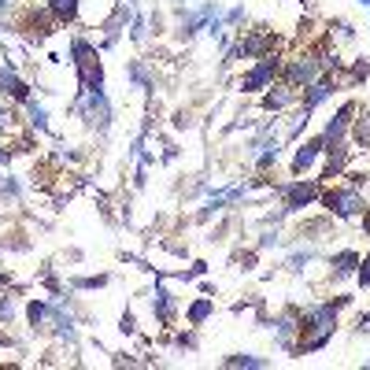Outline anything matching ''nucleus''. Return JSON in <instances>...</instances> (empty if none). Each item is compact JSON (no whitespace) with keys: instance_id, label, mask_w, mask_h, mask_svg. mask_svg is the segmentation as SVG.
<instances>
[{"instance_id":"f257e3e1","label":"nucleus","mask_w":370,"mask_h":370,"mask_svg":"<svg viewBox=\"0 0 370 370\" xmlns=\"http://www.w3.org/2000/svg\"><path fill=\"white\" fill-rule=\"evenodd\" d=\"M348 296H341L337 303H311L300 318V341L293 345V356H311V352L326 348L333 341V330H337V308H345Z\"/></svg>"},{"instance_id":"f03ea898","label":"nucleus","mask_w":370,"mask_h":370,"mask_svg":"<svg viewBox=\"0 0 370 370\" xmlns=\"http://www.w3.org/2000/svg\"><path fill=\"white\" fill-rule=\"evenodd\" d=\"M71 52H74V71H78V82L82 89H104V67H100V56L96 48L82 37L71 41Z\"/></svg>"},{"instance_id":"7ed1b4c3","label":"nucleus","mask_w":370,"mask_h":370,"mask_svg":"<svg viewBox=\"0 0 370 370\" xmlns=\"http://www.w3.org/2000/svg\"><path fill=\"white\" fill-rule=\"evenodd\" d=\"M278 74H282V59L274 52H267L245 71V78H241V93H263V89L274 86Z\"/></svg>"},{"instance_id":"20e7f679","label":"nucleus","mask_w":370,"mask_h":370,"mask_svg":"<svg viewBox=\"0 0 370 370\" xmlns=\"http://www.w3.org/2000/svg\"><path fill=\"white\" fill-rule=\"evenodd\" d=\"M318 200H323V207L330 215H337V219H356L366 207L356 185H348V189H323V192H318Z\"/></svg>"},{"instance_id":"39448f33","label":"nucleus","mask_w":370,"mask_h":370,"mask_svg":"<svg viewBox=\"0 0 370 370\" xmlns=\"http://www.w3.org/2000/svg\"><path fill=\"white\" fill-rule=\"evenodd\" d=\"M78 111H82V119H86L89 126H100V130H108V122H111V104H108L104 89H82V93H78Z\"/></svg>"},{"instance_id":"423d86ee","label":"nucleus","mask_w":370,"mask_h":370,"mask_svg":"<svg viewBox=\"0 0 370 370\" xmlns=\"http://www.w3.org/2000/svg\"><path fill=\"white\" fill-rule=\"evenodd\" d=\"M323 67H326V59H318V56H296L293 63L285 67V86H293V89H308L311 82H318L323 78Z\"/></svg>"},{"instance_id":"0eeeda50","label":"nucleus","mask_w":370,"mask_h":370,"mask_svg":"<svg viewBox=\"0 0 370 370\" xmlns=\"http://www.w3.org/2000/svg\"><path fill=\"white\" fill-rule=\"evenodd\" d=\"M356 111H359V104H356V100H348V104L337 108V115L326 122V130H323V144H326V149H330V144H341V141H345V134H348L352 119H356Z\"/></svg>"},{"instance_id":"6e6552de","label":"nucleus","mask_w":370,"mask_h":370,"mask_svg":"<svg viewBox=\"0 0 370 370\" xmlns=\"http://www.w3.org/2000/svg\"><path fill=\"white\" fill-rule=\"evenodd\" d=\"M318 182L311 178H303V182H293V185H285V212H303V207H311L318 200Z\"/></svg>"},{"instance_id":"1a4fd4ad","label":"nucleus","mask_w":370,"mask_h":370,"mask_svg":"<svg viewBox=\"0 0 370 370\" xmlns=\"http://www.w3.org/2000/svg\"><path fill=\"white\" fill-rule=\"evenodd\" d=\"M215 19H222L219 15V4H212V0H204L200 8H192L189 15H185V23H182V37L189 41L192 34H200V30H207Z\"/></svg>"},{"instance_id":"9d476101","label":"nucleus","mask_w":370,"mask_h":370,"mask_svg":"<svg viewBox=\"0 0 370 370\" xmlns=\"http://www.w3.org/2000/svg\"><path fill=\"white\" fill-rule=\"evenodd\" d=\"M0 96H8V100H19V104L34 100V96H30V86H26L11 67H0Z\"/></svg>"},{"instance_id":"9b49d317","label":"nucleus","mask_w":370,"mask_h":370,"mask_svg":"<svg viewBox=\"0 0 370 370\" xmlns=\"http://www.w3.org/2000/svg\"><path fill=\"white\" fill-rule=\"evenodd\" d=\"M318 152H326L323 137H315V141H303L300 149H296V156H293V174H303V170H308V167H315Z\"/></svg>"},{"instance_id":"f8f14e48","label":"nucleus","mask_w":370,"mask_h":370,"mask_svg":"<svg viewBox=\"0 0 370 370\" xmlns=\"http://www.w3.org/2000/svg\"><path fill=\"white\" fill-rule=\"evenodd\" d=\"M330 96H333V82H330V78H318V82H311L308 86V96H303V115H311V111L318 104H326Z\"/></svg>"},{"instance_id":"ddd939ff","label":"nucleus","mask_w":370,"mask_h":370,"mask_svg":"<svg viewBox=\"0 0 370 370\" xmlns=\"http://www.w3.org/2000/svg\"><path fill=\"white\" fill-rule=\"evenodd\" d=\"M330 267H333V278H337V282H341V278H356V270H359V252H352V248L337 252Z\"/></svg>"},{"instance_id":"4468645a","label":"nucleus","mask_w":370,"mask_h":370,"mask_svg":"<svg viewBox=\"0 0 370 370\" xmlns=\"http://www.w3.org/2000/svg\"><path fill=\"white\" fill-rule=\"evenodd\" d=\"M152 311H156V318H159L163 326L174 323V296L167 293L163 285H156V293H152Z\"/></svg>"},{"instance_id":"2eb2a0df","label":"nucleus","mask_w":370,"mask_h":370,"mask_svg":"<svg viewBox=\"0 0 370 370\" xmlns=\"http://www.w3.org/2000/svg\"><path fill=\"white\" fill-rule=\"evenodd\" d=\"M78 8H82V0H48V15H52L56 23H74Z\"/></svg>"},{"instance_id":"dca6fc26","label":"nucleus","mask_w":370,"mask_h":370,"mask_svg":"<svg viewBox=\"0 0 370 370\" xmlns=\"http://www.w3.org/2000/svg\"><path fill=\"white\" fill-rule=\"evenodd\" d=\"M274 333H278V341L293 352V333H300V318L296 315H278L274 318Z\"/></svg>"},{"instance_id":"f3484780","label":"nucleus","mask_w":370,"mask_h":370,"mask_svg":"<svg viewBox=\"0 0 370 370\" xmlns=\"http://www.w3.org/2000/svg\"><path fill=\"white\" fill-rule=\"evenodd\" d=\"M26 318H30V326H34V330H45L48 323H52V303H45V300H30Z\"/></svg>"},{"instance_id":"a211bd4d","label":"nucleus","mask_w":370,"mask_h":370,"mask_svg":"<svg viewBox=\"0 0 370 370\" xmlns=\"http://www.w3.org/2000/svg\"><path fill=\"white\" fill-rule=\"evenodd\" d=\"M293 100H296V89L285 86V89H270V93L263 96V108H267V111H282V108H289Z\"/></svg>"},{"instance_id":"6ab92c4d","label":"nucleus","mask_w":370,"mask_h":370,"mask_svg":"<svg viewBox=\"0 0 370 370\" xmlns=\"http://www.w3.org/2000/svg\"><path fill=\"white\" fill-rule=\"evenodd\" d=\"M212 311H215V300H212V296H200L197 303H189L185 318H189V326H200V323H207V318H212Z\"/></svg>"},{"instance_id":"aec40b11","label":"nucleus","mask_w":370,"mask_h":370,"mask_svg":"<svg viewBox=\"0 0 370 370\" xmlns=\"http://www.w3.org/2000/svg\"><path fill=\"white\" fill-rule=\"evenodd\" d=\"M326 156H330V163H326V178H337V174L345 170V163H348V149H345V141H341V144H330Z\"/></svg>"},{"instance_id":"412c9836","label":"nucleus","mask_w":370,"mask_h":370,"mask_svg":"<svg viewBox=\"0 0 370 370\" xmlns=\"http://www.w3.org/2000/svg\"><path fill=\"white\" fill-rule=\"evenodd\" d=\"M126 74H130V82H137L144 93H152V89H156V82L149 78V71H144V63H137V59H134L130 67H126Z\"/></svg>"},{"instance_id":"4be33fe9","label":"nucleus","mask_w":370,"mask_h":370,"mask_svg":"<svg viewBox=\"0 0 370 370\" xmlns=\"http://www.w3.org/2000/svg\"><path fill=\"white\" fill-rule=\"evenodd\" d=\"M26 34H34V37H48L52 30H48V23H45V15H37V11H30L26 15Z\"/></svg>"},{"instance_id":"5701e85b","label":"nucleus","mask_w":370,"mask_h":370,"mask_svg":"<svg viewBox=\"0 0 370 370\" xmlns=\"http://www.w3.org/2000/svg\"><path fill=\"white\" fill-rule=\"evenodd\" d=\"M26 111H30V126H37V130H48V111H45L37 100H26Z\"/></svg>"},{"instance_id":"b1692460","label":"nucleus","mask_w":370,"mask_h":370,"mask_svg":"<svg viewBox=\"0 0 370 370\" xmlns=\"http://www.w3.org/2000/svg\"><path fill=\"white\" fill-rule=\"evenodd\" d=\"M356 144L370 149V111L363 108V119H356Z\"/></svg>"},{"instance_id":"393cba45","label":"nucleus","mask_w":370,"mask_h":370,"mask_svg":"<svg viewBox=\"0 0 370 370\" xmlns=\"http://www.w3.org/2000/svg\"><path fill=\"white\" fill-rule=\"evenodd\" d=\"M226 366H252V370H260V366H270V359H260V356H226Z\"/></svg>"},{"instance_id":"a878e982","label":"nucleus","mask_w":370,"mask_h":370,"mask_svg":"<svg viewBox=\"0 0 370 370\" xmlns=\"http://www.w3.org/2000/svg\"><path fill=\"white\" fill-rule=\"evenodd\" d=\"M311 260H315V252H311V248H303V252H296L293 260H289V270H296V274H300V270L308 267Z\"/></svg>"},{"instance_id":"bb28decb","label":"nucleus","mask_w":370,"mask_h":370,"mask_svg":"<svg viewBox=\"0 0 370 370\" xmlns=\"http://www.w3.org/2000/svg\"><path fill=\"white\" fill-rule=\"evenodd\" d=\"M144 34H149V30H144V15H134V23H130V37L141 45V41H144Z\"/></svg>"},{"instance_id":"cd10ccee","label":"nucleus","mask_w":370,"mask_h":370,"mask_svg":"<svg viewBox=\"0 0 370 370\" xmlns=\"http://www.w3.org/2000/svg\"><path fill=\"white\" fill-rule=\"evenodd\" d=\"M15 318V296H4L0 300V323H11Z\"/></svg>"},{"instance_id":"c85d7f7f","label":"nucleus","mask_w":370,"mask_h":370,"mask_svg":"<svg viewBox=\"0 0 370 370\" xmlns=\"http://www.w3.org/2000/svg\"><path fill=\"white\" fill-rule=\"evenodd\" d=\"M356 282L359 285H370V252L363 255V260H359V270H356Z\"/></svg>"},{"instance_id":"c756f323","label":"nucleus","mask_w":370,"mask_h":370,"mask_svg":"<svg viewBox=\"0 0 370 370\" xmlns=\"http://www.w3.org/2000/svg\"><path fill=\"white\" fill-rule=\"evenodd\" d=\"M100 285H108L104 274H96V278H78V282H74V289H100Z\"/></svg>"},{"instance_id":"7c9ffc66","label":"nucleus","mask_w":370,"mask_h":370,"mask_svg":"<svg viewBox=\"0 0 370 370\" xmlns=\"http://www.w3.org/2000/svg\"><path fill=\"white\" fill-rule=\"evenodd\" d=\"M204 270H207V263H192L189 270H182V274H178V278H182V282H192V278H200V274H204Z\"/></svg>"},{"instance_id":"2f4dec72","label":"nucleus","mask_w":370,"mask_h":370,"mask_svg":"<svg viewBox=\"0 0 370 370\" xmlns=\"http://www.w3.org/2000/svg\"><path fill=\"white\" fill-rule=\"evenodd\" d=\"M226 23H230V26L245 23V8H230V11H226Z\"/></svg>"},{"instance_id":"473e14b6","label":"nucleus","mask_w":370,"mask_h":370,"mask_svg":"<svg viewBox=\"0 0 370 370\" xmlns=\"http://www.w3.org/2000/svg\"><path fill=\"white\" fill-rule=\"evenodd\" d=\"M8 126H11V111H8L4 104H0V134H4V130H8Z\"/></svg>"},{"instance_id":"72a5a7b5","label":"nucleus","mask_w":370,"mask_h":370,"mask_svg":"<svg viewBox=\"0 0 370 370\" xmlns=\"http://www.w3.org/2000/svg\"><path fill=\"white\" fill-rule=\"evenodd\" d=\"M356 326H359V333H370V315H359Z\"/></svg>"},{"instance_id":"f704fd0d","label":"nucleus","mask_w":370,"mask_h":370,"mask_svg":"<svg viewBox=\"0 0 370 370\" xmlns=\"http://www.w3.org/2000/svg\"><path fill=\"white\" fill-rule=\"evenodd\" d=\"M363 233L370 237V207H366V212H363Z\"/></svg>"},{"instance_id":"c9c22d12","label":"nucleus","mask_w":370,"mask_h":370,"mask_svg":"<svg viewBox=\"0 0 370 370\" xmlns=\"http://www.w3.org/2000/svg\"><path fill=\"white\" fill-rule=\"evenodd\" d=\"M15 8V0H0V15H4V11H11Z\"/></svg>"},{"instance_id":"e433bc0d","label":"nucleus","mask_w":370,"mask_h":370,"mask_svg":"<svg viewBox=\"0 0 370 370\" xmlns=\"http://www.w3.org/2000/svg\"><path fill=\"white\" fill-rule=\"evenodd\" d=\"M0 163H8V149H4V144H0Z\"/></svg>"},{"instance_id":"4c0bfd02","label":"nucleus","mask_w":370,"mask_h":370,"mask_svg":"<svg viewBox=\"0 0 370 370\" xmlns=\"http://www.w3.org/2000/svg\"><path fill=\"white\" fill-rule=\"evenodd\" d=\"M0 285H8V274H4V270H0Z\"/></svg>"},{"instance_id":"58836bf2","label":"nucleus","mask_w":370,"mask_h":370,"mask_svg":"<svg viewBox=\"0 0 370 370\" xmlns=\"http://www.w3.org/2000/svg\"><path fill=\"white\" fill-rule=\"evenodd\" d=\"M356 4H363V8H370V0H356Z\"/></svg>"},{"instance_id":"ea45409f","label":"nucleus","mask_w":370,"mask_h":370,"mask_svg":"<svg viewBox=\"0 0 370 370\" xmlns=\"http://www.w3.org/2000/svg\"><path fill=\"white\" fill-rule=\"evenodd\" d=\"M300 4H303V0H300Z\"/></svg>"}]
</instances>
